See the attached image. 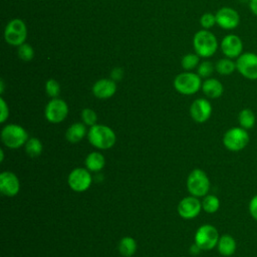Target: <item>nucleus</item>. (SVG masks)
I'll return each mask as SVG.
<instances>
[{
  "instance_id": "nucleus-33",
  "label": "nucleus",
  "mask_w": 257,
  "mask_h": 257,
  "mask_svg": "<svg viewBox=\"0 0 257 257\" xmlns=\"http://www.w3.org/2000/svg\"><path fill=\"white\" fill-rule=\"evenodd\" d=\"M0 122H5L6 119L9 116V108H8V104L6 103V101L4 100L3 97H0Z\"/></svg>"
},
{
  "instance_id": "nucleus-22",
  "label": "nucleus",
  "mask_w": 257,
  "mask_h": 257,
  "mask_svg": "<svg viewBox=\"0 0 257 257\" xmlns=\"http://www.w3.org/2000/svg\"><path fill=\"white\" fill-rule=\"evenodd\" d=\"M137 241L130 236L122 237L117 245V250L123 257H132L137 251Z\"/></svg>"
},
{
  "instance_id": "nucleus-31",
  "label": "nucleus",
  "mask_w": 257,
  "mask_h": 257,
  "mask_svg": "<svg viewBox=\"0 0 257 257\" xmlns=\"http://www.w3.org/2000/svg\"><path fill=\"white\" fill-rule=\"evenodd\" d=\"M214 65L211 61H203L198 65L197 73L201 76V78H209L214 71Z\"/></svg>"
},
{
  "instance_id": "nucleus-10",
  "label": "nucleus",
  "mask_w": 257,
  "mask_h": 257,
  "mask_svg": "<svg viewBox=\"0 0 257 257\" xmlns=\"http://www.w3.org/2000/svg\"><path fill=\"white\" fill-rule=\"evenodd\" d=\"M236 69L249 80L257 79V54L254 52H243L236 60Z\"/></svg>"
},
{
  "instance_id": "nucleus-6",
  "label": "nucleus",
  "mask_w": 257,
  "mask_h": 257,
  "mask_svg": "<svg viewBox=\"0 0 257 257\" xmlns=\"http://www.w3.org/2000/svg\"><path fill=\"white\" fill-rule=\"evenodd\" d=\"M187 188L194 197H205L210 190V180L207 174L201 169H194L188 176Z\"/></svg>"
},
{
  "instance_id": "nucleus-26",
  "label": "nucleus",
  "mask_w": 257,
  "mask_h": 257,
  "mask_svg": "<svg viewBox=\"0 0 257 257\" xmlns=\"http://www.w3.org/2000/svg\"><path fill=\"white\" fill-rule=\"evenodd\" d=\"M220 208V200L215 195H206L202 201V209L209 214L216 213Z\"/></svg>"
},
{
  "instance_id": "nucleus-30",
  "label": "nucleus",
  "mask_w": 257,
  "mask_h": 257,
  "mask_svg": "<svg viewBox=\"0 0 257 257\" xmlns=\"http://www.w3.org/2000/svg\"><path fill=\"white\" fill-rule=\"evenodd\" d=\"M45 92L51 98L58 97V95L60 93V85H59L58 81L55 80L54 78H50V79L46 80V82H45Z\"/></svg>"
},
{
  "instance_id": "nucleus-35",
  "label": "nucleus",
  "mask_w": 257,
  "mask_h": 257,
  "mask_svg": "<svg viewBox=\"0 0 257 257\" xmlns=\"http://www.w3.org/2000/svg\"><path fill=\"white\" fill-rule=\"evenodd\" d=\"M122 75H123V70L120 67H115L110 72V78L113 79L114 81L120 80L122 78Z\"/></svg>"
},
{
  "instance_id": "nucleus-12",
  "label": "nucleus",
  "mask_w": 257,
  "mask_h": 257,
  "mask_svg": "<svg viewBox=\"0 0 257 257\" xmlns=\"http://www.w3.org/2000/svg\"><path fill=\"white\" fill-rule=\"evenodd\" d=\"M216 24L225 29L232 30L235 29L240 23V16L237 10L232 7H222L220 8L216 14Z\"/></svg>"
},
{
  "instance_id": "nucleus-23",
  "label": "nucleus",
  "mask_w": 257,
  "mask_h": 257,
  "mask_svg": "<svg viewBox=\"0 0 257 257\" xmlns=\"http://www.w3.org/2000/svg\"><path fill=\"white\" fill-rule=\"evenodd\" d=\"M24 150L28 157L35 159L41 155L43 151V146L38 138H29L24 145Z\"/></svg>"
},
{
  "instance_id": "nucleus-25",
  "label": "nucleus",
  "mask_w": 257,
  "mask_h": 257,
  "mask_svg": "<svg viewBox=\"0 0 257 257\" xmlns=\"http://www.w3.org/2000/svg\"><path fill=\"white\" fill-rule=\"evenodd\" d=\"M256 121L255 113L250 108H243L238 113V122L241 127L245 130H250L254 126Z\"/></svg>"
},
{
  "instance_id": "nucleus-16",
  "label": "nucleus",
  "mask_w": 257,
  "mask_h": 257,
  "mask_svg": "<svg viewBox=\"0 0 257 257\" xmlns=\"http://www.w3.org/2000/svg\"><path fill=\"white\" fill-rule=\"evenodd\" d=\"M20 182L18 177L9 171L0 174V191L6 197H14L19 193Z\"/></svg>"
},
{
  "instance_id": "nucleus-21",
  "label": "nucleus",
  "mask_w": 257,
  "mask_h": 257,
  "mask_svg": "<svg viewBox=\"0 0 257 257\" xmlns=\"http://www.w3.org/2000/svg\"><path fill=\"white\" fill-rule=\"evenodd\" d=\"M85 168L90 172H99L104 168L105 159L103 155L99 152H91L89 153L84 160Z\"/></svg>"
},
{
  "instance_id": "nucleus-29",
  "label": "nucleus",
  "mask_w": 257,
  "mask_h": 257,
  "mask_svg": "<svg viewBox=\"0 0 257 257\" xmlns=\"http://www.w3.org/2000/svg\"><path fill=\"white\" fill-rule=\"evenodd\" d=\"M81 119L82 122L86 125V126H92L94 124H96L97 121V114L96 112L92 109V108H83L81 110Z\"/></svg>"
},
{
  "instance_id": "nucleus-13",
  "label": "nucleus",
  "mask_w": 257,
  "mask_h": 257,
  "mask_svg": "<svg viewBox=\"0 0 257 257\" xmlns=\"http://www.w3.org/2000/svg\"><path fill=\"white\" fill-rule=\"evenodd\" d=\"M178 213L185 220L196 218L202 210V202L194 196L183 198L178 204Z\"/></svg>"
},
{
  "instance_id": "nucleus-4",
  "label": "nucleus",
  "mask_w": 257,
  "mask_h": 257,
  "mask_svg": "<svg viewBox=\"0 0 257 257\" xmlns=\"http://www.w3.org/2000/svg\"><path fill=\"white\" fill-rule=\"evenodd\" d=\"M201 76L194 72H182L174 79L175 89L184 95H192L200 90L202 87Z\"/></svg>"
},
{
  "instance_id": "nucleus-37",
  "label": "nucleus",
  "mask_w": 257,
  "mask_h": 257,
  "mask_svg": "<svg viewBox=\"0 0 257 257\" xmlns=\"http://www.w3.org/2000/svg\"><path fill=\"white\" fill-rule=\"evenodd\" d=\"M249 8L251 12L257 17V0H249Z\"/></svg>"
},
{
  "instance_id": "nucleus-17",
  "label": "nucleus",
  "mask_w": 257,
  "mask_h": 257,
  "mask_svg": "<svg viewBox=\"0 0 257 257\" xmlns=\"http://www.w3.org/2000/svg\"><path fill=\"white\" fill-rule=\"evenodd\" d=\"M116 91V83L111 78H100L92 85V93L99 99H107Z\"/></svg>"
},
{
  "instance_id": "nucleus-3",
  "label": "nucleus",
  "mask_w": 257,
  "mask_h": 257,
  "mask_svg": "<svg viewBox=\"0 0 257 257\" xmlns=\"http://www.w3.org/2000/svg\"><path fill=\"white\" fill-rule=\"evenodd\" d=\"M26 130L16 123H9L1 131V141L8 149H18L24 146L28 140Z\"/></svg>"
},
{
  "instance_id": "nucleus-7",
  "label": "nucleus",
  "mask_w": 257,
  "mask_h": 257,
  "mask_svg": "<svg viewBox=\"0 0 257 257\" xmlns=\"http://www.w3.org/2000/svg\"><path fill=\"white\" fill-rule=\"evenodd\" d=\"M27 37V27L22 19L14 18L10 20L4 29V39L12 46H19L25 43Z\"/></svg>"
},
{
  "instance_id": "nucleus-1",
  "label": "nucleus",
  "mask_w": 257,
  "mask_h": 257,
  "mask_svg": "<svg viewBox=\"0 0 257 257\" xmlns=\"http://www.w3.org/2000/svg\"><path fill=\"white\" fill-rule=\"evenodd\" d=\"M89 144L98 150L111 149L115 142L116 136L112 128L104 124H94L87 132Z\"/></svg>"
},
{
  "instance_id": "nucleus-32",
  "label": "nucleus",
  "mask_w": 257,
  "mask_h": 257,
  "mask_svg": "<svg viewBox=\"0 0 257 257\" xmlns=\"http://www.w3.org/2000/svg\"><path fill=\"white\" fill-rule=\"evenodd\" d=\"M200 24L204 29L209 30L216 24V16L213 13H204L200 18Z\"/></svg>"
},
{
  "instance_id": "nucleus-2",
  "label": "nucleus",
  "mask_w": 257,
  "mask_h": 257,
  "mask_svg": "<svg viewBox=\"0 0 257 257\" xmlns=\"http://www.w3.org/2000/svg\"><path fill=\"white\" fill-rule=\"evenodd\" d=\"M193 46L195 52L203 58L211 57L218 49L217 37L209 30L203 29L195 33L193 37Z\"/></svg>"
},
{
  "instance_id": "nucleus-34",
  "label": "nucleus",
  "mask_w": 257,
  "mask_h": 257,
  "mask_svg": "<svg viewBox=\"0 0 257 257\" xmlns=\"http://www.w3.org/2000/svg\"><path fill=\"white\" fill-rule=\"evenodd\" d=\"M249 213L251 215V217L257 221V195L253 196L252 199L249 202Z\"/></svg>"
},
{
  "instance_id": "nucleus-38",
  "label": "nucleus",
  "mask_w": 257,
  "mask_h": 257,
  "mask_svg": "<svg viewBox=\"0 0 257 257\" xmlns=\"http://www.w3.org/2000/svg\"><path fill=\"white\" fill-rule=\"evenodd\" d=\"M0 154H1V156H0V161L3 162V160H4V152H3V150H0Z\"/></svg>"
},
{
  "instance_id": "nucleus-15",
  "label": "nucleus",
  "mask_w": 257,
  "mask_h": 257,
  "mask_svg": "<svg viewBox=\"0 0 257 257\" xmlns=\"http://www.w3.org/2000/svg\"><path fill=\"white\" fill-rule=\"evenodd\" d=\"M212 114V104L206 98L195 99L190 106L191 117L199 123L207 121Z\"/></svg>"
},
{
  "instance_id": "nucleus-5",
  "label": "nucleus",
  "mask_w": 257,
  "mask_h": 257,
  "mask_svg": "<svg viewBox=\"0 0 257 257\" xmlns=\"http://www.w3.org/2000/svg\"><path fill=\"white\" fill-rule=\"evenodd\" d=\"M250 136L247 130L241 126H234L226 131L223 136L224 147L231 152H240L249 144Z\"/></svg>"
},
{
  "instance_id": "nucleus-36",
  "label": "nucleus",
  "mask_w": 257,
  "mask_h": 257,
  "mask_svg": "<svg viewBox=\"0 0 257 257\" xmlns=\"http://www.w3.org/2000/svg\"><path fill=\"white\" fill-rule=\"evenodd\" d=\"M189 251H190V253H191L192 255H198V254L202 251V249H201L196 243H194V244H192V245L190 246Z\"/></svg>"
},
{
  "instance_id": "nucleus-28",
  "label": "nucleus",
  "mask_w": 257,
  "mask_h": 257,
  "mask_svg": "<svg viewBox=\"0 0 257 257\" xmlns=\"http://www.w3.org/2000/svg\"><path fill=\"white\" fill-rule=\"evenodd\" d=\"M18 57L23 61H30L34 57L33 47L28 43H23L17 48Z\"/></svg>"
},
{
  "instance_id": "nucleus-9",
  "label": "nucleus",
  "mask_w": 257,
  "mask_h": 257,
  "mask_svg": "<svg viewBox=\"0 0 257 257\" xmlns=\"http://www.w3.org/2000/svg\"><path fill=\"white\" fill-rule=\"evenodd\" d=\"M69 188L77 193L85 192L92 183V177L90 171L86 168H75L73 169L67 178Z\"/></svg>"
},
{
  "instance_id": "nucleus-24",
  "label": "nucleus",
  "mask_w": 257,
  "mask_h": 257,
  "mask_svg": "<svg viewBox=\"0 0 257 257\" xmlns=\"http://www.w3.org/2000/svg\"><path fill=\"white\" fill-rule=\"evenodd\" d=\"M215 69L221 75H230L236 70V61L229 57L221 58L216 62Z\"/></svg>"
},
{
  "instance_id": "nucleus-14",
  "label": "nucleus",
  "mask_w": 257,
  "mask_h": 257,
  "mask_svg": "<svg viewBox=\"0 0 257 257\" xmlns=\"http://www.w3.org/2000/svg\"><path fill=\"white\" fill-rule=\"evenodd\" d=\"M221 50L225 57L238 58L243 52L242 39L236 34H228L221 41Z\"/></svg>"
},
{
  "instance_id": "nucleus-19",
  "label": "nucleus",
  "mask_w": 257,
  "mask_h": 257,
  "mask_svg": "<svg viewBox=\"0 0 257 257\" xmlns=\"http://www.w3.org/2000/svg\"><path fill=\"white\" fill-rule=\"evenodd\" d=\"M217 249L222 256H225V257L232 256L237 249L236 240L234 239L233 236L229 234H224L219 238Z\"/></svg>"
},
{
  "instance_id": "nucleus-18",
  "label": "nucleus",
  "mask_w": 257,
  "mask_h": 257,
  "mask_svg": "<svg viewBox=\"0 0 257 257\" xmlns=\"http://www.w3.org/2000/svg\"><path fill=\"white\" fill-rule=\"evenodd\" d=\"M203 93L209 98H218L224 92V86L217 78L209 77L203 81L201 87Z\"/></svg>"
},
{
  "instance_id": "nucleus-20",
  "label": "nucleus",
  "mask_w": 257,
  "mask_h": 257,
  "mask_svg": "<svg viewBox=\"0 0 257 257\" xmlns=\"http://www.w3.org/2000/svg\"><path fill=\"white\" fill-rule=\"evenodd\" d=\"M87 132L86 125L83 122H74L66 130L65 138L69 143L76 144L87 136Z\"/></svg>"
},
{
  "instance_id": "nucleus-27",
  "label": "nucleus",
  "mask_w": 257,
  "mask_h": 257,
  "mask_svg": "<svg viewBox=\"0 0 257 257\" xmlns=\"http://www.w3.org/2000/svg\"><path fill=\"white\" fill-rule=\"evenodd\" d=\"M200 64V56L197 53H188L183 56L181 65L185 70H192Z\"/></svg>"
},
{
  "instance_id": "nucleus-11",
  "label": "nucleus",
  "mask_w": 257,
  "mask_h": 257,
  "mask_svg": "<svg viewBox=\"0 0 257 257\" xmlns=\"http://www.w3.org/2000/svg\"><path fill=\"white\" fill-rule=\"evenodd\" d=\"M68 114L67 103L58 97L51 98L45 106L44 115L45 118L51 123H59L63 121Z\"/></svg>"
},
{
  "instance_id": "nucleus-8",
  "label": "nucleus",
  "mask_w": 257,
  "mask_h": 257,
  "mask_svg": "<svg viewBox=\"0 0 257 257\" xmlns=\"http://www.w3.org/2000/svg\"><path fill=\"white\" fill-rule=\"evenodd\" d=\"M220 235L217 228L210 224L200 226L195 233V243L202 250H212L217 247Z\"/></svg>"
}]
</instances>
